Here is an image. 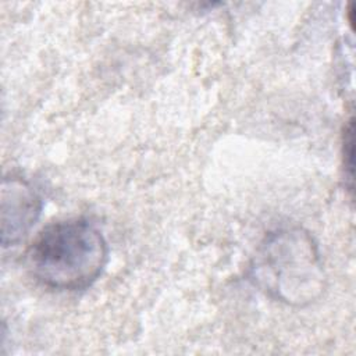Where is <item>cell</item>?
I'll list each match as a JSON object with an SVG mask.
<instances>
[{
	"mask_svg": "<svg viewBox=\"0 0 356 356\" xmlns=\"http://www.w3.org/2000/svg\"><path fill=\"white\" fill-rule=\"evenodd\" d=\"M108 248L88 220L70 218L43 228L25 253V267L40 285L58 291L90 286L104 270Z\"/></svg>",
	"mask_w": 356,
	"mask_h": 356,
	"instance_id": "1",
	"label": "cell"
},
{
	"mask_svg": "<svg viewBox=\"0 0 356 356\" xmlns=\"http://www.w3.org/2000/svg\"><path fill=\"white\" fill-rule=\"evenodd\" d=\"M249 275L271 299L298 307L317 300L325 288L317 243L300 227L270 232L256 250Z\"/></svg>",
	"mask_w": 356,
	"mask_h": 356,
	"instance_id": "2",
	"label": "cell"
},
{
	"mask_svg": "<svg viewBox=\"0 0 356 356\" xmlns=\"http://www.w3.org/2000/svg\"><path fill=\"white\" fill-rule=\"evenodd\" d=\"M42 197L19 177H4L1 182V243L15 245L39 218Z\"/></svg>",
	"mask_w": 356,
	"mask_h": 356,
	"instance_id": "3",
	"label": "cell"
}]
</instances>
